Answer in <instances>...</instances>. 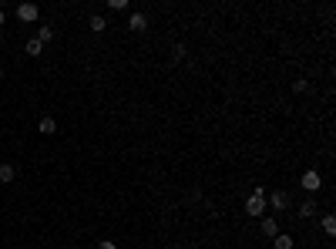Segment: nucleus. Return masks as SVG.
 Wrapping results in <instances>:
<instances>
[{"label": "nucleus", "instance_id": "nucleus-5", "mask_svg": "<svg viewBox=\"0 0 336 249\" xmlns=\"http://www.w3.org/2000/svg\"><path fill=\"white\" fill-rule=\"evenodd\" d=\"M128 27H131L135 34H141L145 27H148V17H145V14H131V17H128Z\"/></svg>", "mask_w": 336, "mask_h": 249}, {"label": "nucleus", "instance_id": "nucleus-11", "mask_svg": "<svg viewBox=\"0 0 336 249\" xmlns=\"http://www.w3.org/2000/svg\"><path fill=\"white\" fill-rule=\"evenodd\" d=\"M88 27H91V31H94V34H101L104 27H108V20H104L101 14H94V17H91V24H88Z\"/></svg>", "mask_w": 336, "mask_h": 249}, {"label": "nucleus", "instance_id": "nucleus-1", "mask_svg": "<svg viewBox=\"0 0 336 249\" xmlns=\"http://www.w3.org/2000/svg\"><path fill=\"white\" fill-rule=\"evenodd\" d=\"M246 212H249V216H256V219H262V212H266V195H262V189H252V195L246 199Z\"/></svg>", "mask_w": 336, "mask_h": 249}, {"label": "nucleus", "instance_id": "nucleus-12", "mask_svg": "<svg viewBox=\"0 0 336 249\" xmlns=\"http://www.w3.org/2000/svg\"><path fill=\"white\" fill-rule=\"evenodd\" d=\"M37 40H40V44L54 40V27H37Z\"/></svg>", "mask_w": 336, "mask_h": 249}, {"label": "nucleus", "instance_id": "nucleus-15", "mask_svg": "<svg viewBox=\"0 0 336 249\" xmlns=\"http://www.w3.org/2000/svg\"><path fill=\"white\" fill-rule=\"evenodd\" d=\"M98 249H118V246H114L111 239H104V242H98Z\"/></svg>", "mask_w": 336, "mask_h": 249}, {"label": "nucleus", "instance_id": "nucleus-9", "mask_svg": "<svg viewBox=\"0 0 336 249\" xmlns=\"http://www.w3.org/2000/svg\"><path fill=\"white\" fill-rule=\"evenodd\" d=\"M296 242H293V236H276L272 239V249H293Z\"/></svg>", "mask_w": 336, "mask_h": 249}, {"label": "nucleus", "instance_id": "nucleus-17", "mask_svg": "<svg viewBox=\"0 0 336 249\" xmlns=\"http://www.w3.org/2000/svg\"><path fill=\"white\" fill-rule=\"evenodd\" d=\"M0 78H4V67H0Z\"/></svg>", "mask_w": 336, "mask_h": 249}, {"label": "nucleus", "instance_id": "nucleus-4", "mask_svg": "<svg viewBox=\"0 0 336 249\" xmlns=\"http://www.w3.org/2000/svg\"><path fill=\"white\" fill-rule=\"evenodd\" d=\"M269 206H272V209H276V212H282V209H286V206H289V195L282 192V189H276V192L269 195Z\"/></svg>", "mask_w": 336, "mask_h": 249}, {"label": "nucleus", "instance_id": "nucleus-8", "mask_svg": "<svg viewBox=\"0 0 336 249\" xmlns=\"http://www.w3.org/2000/svg\"><path fill=\"white\" fill-rule=\"evenodd\" d=\"M14 178H17V169L10 162H4V165H0V182H14Z\"/></svg>", "mask_w": 336, "mask_h": 249}, {"label": "nucleus", "instance_id": "nucleus-3", "mask_svg": "<svg viewBox=\"0 0 336 249\" xmlns=\"http://www.w3.org/2000/svg\"><path fill=\"white\" fill-rule=\"evenodd\" d=\"M40 17V7L37 4H17V20H24V24H34Z\"/></svg>", "mask_w": 336, "mask_h": 249}, {"label": "nucleus", "instance_id": "nucleus-13", "mask_svg": "<svg viewBox=\"0 0 336 249\" xmlns=\"http://www.w3.org/2000/svg\"><path fill=\"white\" fill-rule=\"evenodd\" d=\"M299 216H303V219H309V216H316V202H303V206H299Z\"/></svg>", "mask_w": 336, "mask_h": 249}, {"label": "nucleus", "instance_id": "nucleus-6", "mask_svg": "<svg viewBox=\"0 0 336 249\" xmlns=\"http://www.w3.org/2000/svg\"><path fill=\"white\" fill-rule=\"evenodd\" d=\"M262 236H269V239H276V236H279V225H276V219H272V216L262 219Z\"/></svg>", "mask_w": 336, "mask_h": 249}, {"label": "nucleus", "instance_id": "nucleus-14", "mask_svg": "<svg viewBox=\"0 0 336 249\" xmlns=\"http://www.w3.org/2000/svg\"><path fill=\"white\" fill-rule=\"evenodd\" d=\"M323 233H326V236H336V219H333V216H323Z\"/></svg>", "mask_w": 336, "mask_h": 249}, {"label": "nucleus", "instance_id": "nucleus-10", "mask_svg": "<svg viewBox=\"0 0 336 249\" xmlns=\"http://www.w3.org/2000/svg\"><path fill=\"white\" fill-rule=\"evenodd\" d=\"M24 51H27V54H31V57H37L40 51H44V44H40V40L34 37V40H27V44H24Z\"/></svg>", "mask_w": 336, "mask_h": 249}, {"label": "nucleus", "instance_id": "nucleus-7", "mask_svg": "<svg viewBox=\"0 0 336 249\" xmlns=\"http://www.w3.org/2000/svg\"><path fill=\"white\" fill-rule=\"evenodd\" d=\"M37 128H40V135H54V131H57V121L51 118V115H44V118H40V125H37Z\"/></svg>", "mask_w": 336, "mask_h": 249}, {"label": "nucleus", "instance_id": "nucleus-2", "mask_svg": "<svg viewBox=\"0 0 336 249\" xmlns=\"http://www.w3.org/2000/svg\"><path fill=\"white\" fill-rule=\"evenodd\" d=\"M299 185H303V189H306V192H309V195H316V192H320V189H323V178H320V172H303V178H299Z\"/></svg>", "mask_w": 336, "mask_h": 249}, {"label": "nucleus", "instance_id": "nucleus-16", "mask_svg": "<svg viewBox=\"0 0 336 249\" xmlns=\"http://www.w3.org/2000/svg\"><path fill=\"white\" fill-rule=\"evenodd\" d=\"M0 27H4V10H0Z\"/></svg>", "mask_w": 336, "mask_h": 249}]
</instances>
